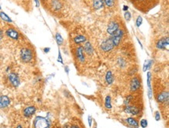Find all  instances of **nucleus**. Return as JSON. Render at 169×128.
I'll return each mask as SVG.
<instances>
[{
    "mask_svg": "<svg viewBox=\"0 0 169 128\" xmlns=\"http://www.w3.org/2000/svg\"><path fill=\"white\" fill-rule=\"evenodd\" d=\"M0 18L3 21H5V22H7V23H12L13 22L11 18L6 13H4V12H0Z\"/></svg>",
    "mask_w": 169,
    "mask_h": 128,
    "instance_id": "nucleus-24",
    "label": "nucleus"
},
{
    "mask_svg": "<svg viewBox=\"0 0 169 128\" xmlns=\"http://www.w3.org/2000/svg\"><path fill=\"white\" fill-rule=\"evenodd\" d=\"M152 64H153L152 60H149V59H147V60L145 61L144 64H143V72H147V71H148V70L151 68Z\"/></svg>",
    "mask_w": 169,
    "mask_h": 128,
    "instance_id": "nucleus-21",
    "label": "nucleus"
},
{
    "mask_svg": "<svg viewBox=\"0 0 169 128\" xmlns=\"http://www.w3.org/2000/svg\"><path fill=\"white\" fill-rule=\"evenodd\" d=\"M94 128H98V127H94Z\"/></svg>",
    "mask_w": 169,
    "mask_h": 128,
    "instance_id": "nucleus-45",
    "label": "nucleus"
},
{
    "mask_svg": "<svg viewBox=\"0 0 169 128\" xmlns=\"http://www.w3.org/2000/svg\"><path fill=\"white\" fill-rule=\"evenodd\" d=\"M119 29V24L116 21H111V23H109L107 28L108 34L110 35H113L115 32H117V30Z\"/></svg>",
    "mask_w": 169,
    "mask_h": 128,
    "instance_id": "nucleus-9",
    "label": "nucleus"
},
{
    "mask_svg": "<svg viewBox=\"0 0 169 128\" xmlns=\"http://www.w3.org/2000/svg\"><path fill=\"white\" fill-rule=\"evenodd\" d=\"M16 128H23V127H22V126H21V125H18V126H17Z\"/></svg>",
    "mask_w": 169,
    "mask_h": 128,
    "instance_id": "nucleus-43",
    "label": "nucleus"
},
{
    "mask_svg": "<svg viewBox=\"0 0 169 128\" xmlns=\"http://www.w3.org/2000/svg\"><path fill=\"white\" fill-rule=\"evenodd\" d=\"M132 100H133V96H129L125 100V104H126V105H129V103H130V101H131Z\"/></svg>",
    "mask_w": 169,
    "mask_h": 128,
    "instance_id": "nucleus-34",
    "label": "nucleus"
},
{
    "mask_svg": "<svg viewBox=\"0 0 169 128\" xmlns=\"http://www.w3.org/2000/svg\"><path fill=\"white\" fill-rule=\"evenodd\" d=\"M124 17H125V19H126V21H130V19H131V17H132L131 13H130L129 11H126V13H124Z\"/></svg>",
    "mask_w": 169,
    "mask_h": 128,
    "instance_id": "nucleus-30",
    "label": "nucleus"
},
{
    "mask_svg": "<svg viewBox=\"0 0 169 128\" xmlns=\"http://www.w3.org/2000/svg\"><path fill=\"white\" fill-rule=\"evenodd\" d=\"M104 6L103 0H93V7L94 10H100Z\"/></svg>",
    "mask_w": 169,
    "mask_h": 128,
    "instance_id": "nucleus-20",
    "label": "nucleus"
},
{
    "mask_svg": "<svg viewBox=\"0 0 169 128\" xmlns=\"http://www.w3.org/2000/svg\"><path fill=\"white\" fill-rule=\"evenodd\" d=\"M55 40H56L57 43H58V46H61L63 43L64 42V40L63 38H62V35H61L59 33H56V34H55Z\"/></svg>",
    "mask_w": 169,
    "mask_h": 128,
    "instance_id": "nucleus-25",
    "label": "nucleus"
},
{
    "mask_svg": "<svg viewBox=\"0 0 169 128\" xmlns=\"http://www.w3.org/2000/svg\"><path fill=\"white\" fill-rule=\"evenodd\" d=\"M154 118H155V121H159L161 120V113H159V111L155 112V116H154Z\"/></svg>",
    "mask_w": 169,
    "mask_h": 128,
    "instance_id": "nucleus-32",
    "label": "nucleus"
},
{
    "mask_svg": "<svg viewBox=\"0 0 169 128\" xmlns=\"http://www.w3.org/2000/svg\"><path fill=\"white\" fill-rule=\"evenodd\" d=\"M34 2H35L36 6H37V7H39V6H40L39 0H34Z\"/></svg>",
    "mask_w": 169,
    "mask_h": 128,
    "instance_id": "nucleus-37",
    "label": "nucleus"
},
{
    "mask_svg": "<svg viewBox=\"0 0 169 128\" xmlns=\"http://www.w3.org/2000/svg\"><path fill=\"white\" fill-rule=\"evenodd\" d=\"M58 62L61 63V64H63V60H62V54H61V51L58 50V58H57Z\"/></svg>",
    "mask_w": 169,
    "mask_h": 128,
    "instance_id": "nucleus-31",
    "label": "nucleus"
},
{
    "mask_svg": "<svg viewBox=\"0 0 169 128\" xmlns=\"http://www.w3.org/2000/svg\"><path fill=\"white\" fill-rule=\"evenodd\" d=\"M11 100L9 98V96L2 95L0 96V109H5L10 106Z\"/></svg>",
    "mask_w": 169,
    "mask_h": 128,
    "instance_id": "nucleus-12",
    "label": "nucleus"
},
{
    "mask_svg": "<svg viewBox=\"0 0 169 128\" xmlns=\"http://www.w3.org/2000/svg\"><path fill=\"white\" fill-rule=\"evenodd\" d=\"M2 37H3V31L0 30V41H1V40L2 39Z\"/></svg>",
    "mask_w": 169,
    "mask_h": 128,
    "instance_id": "nucleus-38",
    "label": "nucleus"
},
{
    "mask_svg": "<svg viewBox=\"0 0 169 128\" xmlns=\"http://www.w3.org/2000/svg\"><path fill=\"white\" fill-rule=\"evenodd\" d=\"M104 4H105L108 7H111L114 5V0H104Z\"/></svg>",
    "mask_w": 169,
    "mask_h": 128,
    "instance_id": "nucleus-29",
    "label": "nucleus"
},
{
    "mask_svg": "<svg viewBox=\"0 0 169 128\" xmlns=\"http://www.w3.org/2000/svg\"><path fill=\"white\" fill-rule=\"evenodd\" d=\"M126 122L130 126L133 127H139V122H138V121L136 119L133 118V117H128V118H126Z\"/></svg>",
    "mask_w": 169,
    "mask_h": 128,
    "instance_id": "nucleus-17",
    "label": "nucleus"
},
{
    "mask_svg": "<svg viewBox=\"0 0 169 128\" xmlns=\"http://www.w3.org/2000/svg\"><path fill=\"white\" fill-rule=\"evenodd\" d=\"M128 9H129V7H128L127 6H123V10H124V11H128Z\"/></svg>",
    "mask_w": 169,
    "mask_h": 128,
    "instance_id": "nucleus-40",
    "label": "nucleus"
},
{
    "mask_svg": "<svg viewBox=\"0 0 169 128\" xmlns=\"http://www.w3.org/2000/svg\"><path fill=\"white\" fill-rule=\"evenodd\" d=\"M20 58L24 63H29L33 60V51L30 48L24 47L20 51Z\"/></svg>",
    "mask_w": 169,
    "mask_h": 128,
    "instance_id": "nucleus-3",
    "label": "nucleus"
},
{
    "mask_svg": "<svg viewBox=\"0 0 169 128\" xmlns=\"http://www.w3.org/2000/svg\"><path fill=\"white\" fill-rule=\"evenodd\" d=\"M86 40V37H85L83 35H78V36H77L76 37H74V43H77V44H80V43H84Z\"/></svg>",
    "mask_w": 169,
    "mask_h": 128,
    "instance_id": "nucleus-22",
    "label": "nucleus"
},
{
    "mask_svg": "<svg viewBox=\"0 0 169 128\" xmlns=\"http://www.w3.org/2000/svg\"><path fill=\"white\" fill-rule=\"evenodd\" d=\"M52 6L55 10H59V8L61 7V4L59 3L58 0H54L52 2Z\"/></svg>",
    "mask_w": 169,
    "mask_h": 128,
    "instance_id": "nucleus-26",
    "label": "nucleus"
},
{
    "mask_svg": "<svg viewBox=\"0 0 169 128\" xmlns=\"http://www.w3.org/2000/svg\"><path fill=\"white\" fill-rule=\"evenodd\" d=\"M69 128H80L78 126H76V125H73V126H69Z\"/></svg>",
    "mask_w": 169,
    "mask_h": 128,
    "instance_id": "nucleus-41",
    "label": "nucleus"
},
{
    "mask_svg": "<svg viewBox=\"0 0 169 128\" xmlns=\"http://www.w3.org/2000/svg\"><path fill=\"white\" fill-rule=\"evenodd\" d=\"M37 111V109L34 106H29L25 108L23 111V114L24 116L25 117L28 118V117H32L33 115H34Z\"/></svg>",
    "mask_w": 169,
    "mask_h": 128,
    "instance_id": "nucleus-11",
    "label": "nucleus"
},
{
    "mask_svg": "<svg viewBox=\"0 0 169 128\" xmlns=\"http://www.w3.org/2000/svg\"><path fill=\"white\" fill-rule=\"evenodd\" d=\"M124 112L127 114H130L133 116H137L139 113L140 110L137 107L133 106L126 105L124 108Z\"/></svg>",
    "mask_w": 169,
    "mask_h": 128,
    "instance_id": "nucleus-8",
    "label": "nucleus"
},
{
    "mask_svg": "<svg viewBox=\"0 0 169 128\" xmlns=\"http://www.w3.org/2000/svg\"><path fill=\"white\" fill-rule=\"evenodd\" d=\"M105 106L107 109H111L112 108L111 105V99L110 96H107L105 99Z\"/></svg>",
    "mask_w": 169,
    "mask_h": 128,
    "instance_id": "nucleus-23",
    "label": "nucleus"
},
{
    "mask_svg": "<svg viewBox=\"0 0 169 128\" xmlns=\"http://www.w3.org/2000/svg\"><path fill=\"white\" fill-rule=\"evenodd\" d=\"M6 36H8L9 37L11 38V39L15 40H19L20 34L18 33V31H17V30H15V29H13V28L7 29L6 31Z\"/></svg>",
    "mask_w": 169,
    "mask_h": 128,
    "instance_id": "nucleus-14",
    "label": "nucleus"
},
{
    "mask_svg": "<svg viewBox=\"0 0 169 128\" xmlns=\"http://www.w3.org/2000/svg\"><path fill=\"white\" fill-rule=\"evenodd\" d=\"M65 71H66V73L69 74V72H70V69H69V67H68V66H66V68H65Z\"/></svg>",
    "mask_w": 169,
    "mask_h": 128,
    "instance_id": "nucleus-39",
    "label": "nucleus"
},
{
    "mask_svg": "<svg viewBox=\"0 0 169 128\" xmlns=\"http://www.w3.org/2000/svg\"><path fill=\"white\" fill-rule=\"evenodd\" d=\"M148 126V121L147 119H142L140 121V127L142 128H146Z\"/></svg>",
    "mask_w": 169,
    "mask_h": 128,
    "instance_id": "nucleus-27",
    "label": "nucleus"
},
{
    "mask_svg": "<svg viewBox=\"0 0 169 128\" xmlns=\"http://www.w3.org/2000/svg\"><path fill=\"white\" fill-rule=\"evenodd\" d=\"M8 79H9L10 84L15 88H17L20 85V79L19 76L15 72H11V73L9 74Z\"/></svg>",
    "mask_w": 169,
    "mask_h": 128,
    "instance_id": "nucleus-5",
    "label": "nucleus"
},
{
    "mask_svg": "<svg viewBox=\"0 0 169 128\" xmlns=\"http://www.w3.org/2000/svg\"><path fill=\"white\" fill-rule=\"evenodd\" d=\"M151 79H152V74L151 72H148L147 73V96H148L149 100L152 99L153 96V91H152V86H151Z\"/></svg>",
    "mask_w": 169,
    "mask_h": 128,
    "instance_id": "nucleus-10",
    "label": "nucleus"
},
{
    "mask_svg": "<svg viewBox=\"0 0 169 128\" xmlns=\"http://www.w3.org/2000/svg\"><path fill=\"white\" fill-rule=\"evenodd\" d=\"M50 47H45L44 48V52L45 53H49V51H50Z\"/></svg>",
    "mask_w": 169,
    "mask_h": 128,
    "instance_id": "nucleus-36",
    "label": "nucleus"
},
{
    "mask_svg": "<svg viewBox=\"0 0 169 128\" xmlns=\"http://www.w3.org/2000/svg\"><path fill=\"white\" fill-rule=\"evenodd\" d=\"M124 35V31L121 29H118L117 30V32H115V34L111 35V38L112 40V42H113V44L115 47H117V46L119 45V43H120L121 40L122 39V37Z\"/></svg>",
    "mask_w": 169,
    "mask_h": 128,
    "instance_id": "nucleus-4",
    "label": "nucleus"
},
{
    "mask_svg": "<svg viewBox=\"0 0 169 128\" xmlns=\"http://www.w3.org/2000/svg\"><path fill=\"white\" fill-rule=\"evenodd\" d=\"M83 51L87 54L88 55H92L94 53V48H93L91 43L90 41H86L84 43V47H83Z\"/></svg>",
    "mask_w": 169,
    "mask_h": 128,
    "instance_id": "nucleus-18",
    "label": "nucleus"
},
{
    "mask_svg": "<svg viewBox=\"0 0 169 128\" xmlns=\"http://www.w3.org/2000/svg\"><path fill=\"white\" fill-rule=\"evenodd\" d=\"M76 55H77V59L80 61V62H84L85 61V56H84V51H83V48L82 47H78L77 48V51H76Z\"/></svg>",
    "mask_w": 169,
    "mask_h": 128,
    "instance_id": "nucleus-16",
    "label": "nucleus"
},
{
    "mask_svg": "<svg viewBox=\"0 0 169 128\" xmlns=\"http://www.w3.org/2000/svg\"><path fill=\"white\" fill-rule=\"evenodd\" d=\"M138 10L147 12L154 7L158 2L157 0H129Z\"/></svg>",
    "mask_w": 169,
    "mask_h": 128,
    "instance_id": "nucleus-1",
    "label": "nucleus"
},
{
    "mask_svg": "<svg viewBox=\"0 0 169 128\" xmlns=\"http://www.w3.org/2000/svg\"><path fill=\"white\" fill-rule=\"evenodd\" d=\"M118 64L121 66V67H124L126 66V62L123 58H119L118 59Z\"/></svg>",
    "mask_w": 169,
    "mask_h": 128,
    "instance_id": "nucleus-33",
    "label": "nucleus"
},
{
    "mask_svg": "<svg viewBox=\"0 0 169 128\" xmlns=\"http://www.w3.org/2000/svg\"><path fill=\"white\" fill-rule=\"evenodd\" d=\"M115 47L114 44H113L112 40H111V37L108 39H106L105 40H104L101 44V48L103 51L105 52H108V51H111Z\"/></svg>",
    "mask_w": 169,
    "mask_h": 128,
    "instance_id": "nucleus-6",
    "label": "nucleus"
},
{
    "mask_svg": "<svg viewBox=\"0 0 169 128\" xmlns=\"http://www.w3.org/2000/svg\"><path fill=\"white\" fill-rule=\"evenodd\" d=\"M87 120H88V125L90 127H92V123H93V118L91 117V116H88L87 117Z\"/></svg>",
    "mask_w": 169,
    "mask_h": 128,
    "instance_id": "nucleus-35",
    "label": "nucleus"
},
{
    "mask_svg": "<svg viewBox=\"0 0 169 128\" xmlns=\"http://www.w3.org/2000/svg\"><path fill=\"white\" fill-rule=\"evenodd\" d=\"M141 87L140 79L138 77H133L130 82V90L132 92H137Z\"/></svg>",
    "mask_w": 169,
    "mask_h": 128,
    "instance_id": "nucleus-7",
    "label": "nucleus"
},
{
    "mask_svg": "<svg viewBox=\"0 0 169 128\" xmlns=\"http://www.w3.org/2000/svg\"><path fill=\"white\" fill-rule=\"evenodd\" d=\"M1 9H2V7H1V6H0V10H1Z\"/></svg>",
    "mask_w": 169,
    "mask_h": 128,
    "instance_id": "nucleus-44",
    "label": "nucleus"
},
{
    "mask_svg": "<svg viewBox=\"0 0 169 128\" xmlns=\"http://www.w3.org/2000/svg\"><path fill=\"white\" fill-rule=\"evenodd\" d=\"M34 128H50L51 127V121L47 117L37 116L34 118Z\"/></svg>",
    "mask_w": 169,
    "mask_h": 128,
    "instance_id": "nucleus-2",
    "label": "nucleus"
},
{
    "mask_svg": "<svg viewBox=\"0 0 169 128\" xmlns=\"http://www.w3.org/2000/svg\"><path fill=\"white\" fill-rule=\"evenodd\" d=\"M137 40V41H138V43H139V45H140V47H141V48H142V49H143V45H142V43H141V42L139 41V40H138V39H136Z\"/></svg>",
    "mask_w": 169,
    "mask_h": 128,
    "instance_id": "nucleus-42",
    "label": "nucleus"
},
{
    "mask_svg": "<svg viewBox=\"0 0 169 128\" xmlns=\"http://www.w3.org/2000/svg\"><path fill=\"white\" fill-rule=\"evenodd\" d=\"M169 93L167 91H163L157 96V100L160 103H164L166 102H168Z\"/></svg>",
    "mask_w": 169,
    "mask_h": 128,
    "instance_id": "nucleus-13",
    "label": "nucleus"
},
{
    "mask_svg": "<svg viewBox=\"0 0 169 128\" xmlns=\"http://www.w3.org/2000/svg\"><path fill=\"white\" fill-rule=\"evenodd\" d=\"M142 23H143V18H142V16H139L136 19V25L137 27H139L142 25Z\"/></svg>",
    "mask_w": 169,
    "mask_h": 128,
    "instance_id": "nucleus-28",
    "label": "nucleus"
},
{
    "mask_svg": "<svg viewBox=\"0 0 169 128\" xmlns=\"http://www.w3.org/2000/svg\"><path fill=\"white\" fill-rule=\"evenodd\" d=\"M168 43H169V40L168 37H164L162 39L159 40L158 42L156 44V47L158 49H161V50H163V49H165L166 47L168 46Z\"/></svg>",
    "mask_w": 169,
    "mask_h": 128,
    "instance_id": "nucleus-15",
    "label": "nucleus"
},
{
    "mask_svg": "<svg viewBox=\"0 0 169 128\" xmlns=\"http://www.w3.org/2000/svg\"><path fill=\"white\" fill-rule=\"evenodd\" d=\"M105 81L108 85H111L114 82V76L111 71H108L105 75Z\"/></svg>",
    "mask_w": 169,
    "mask_h": 128,
    "instance_id": "nucleus-19",
    "label": "nucleus"
}]
</instances>
